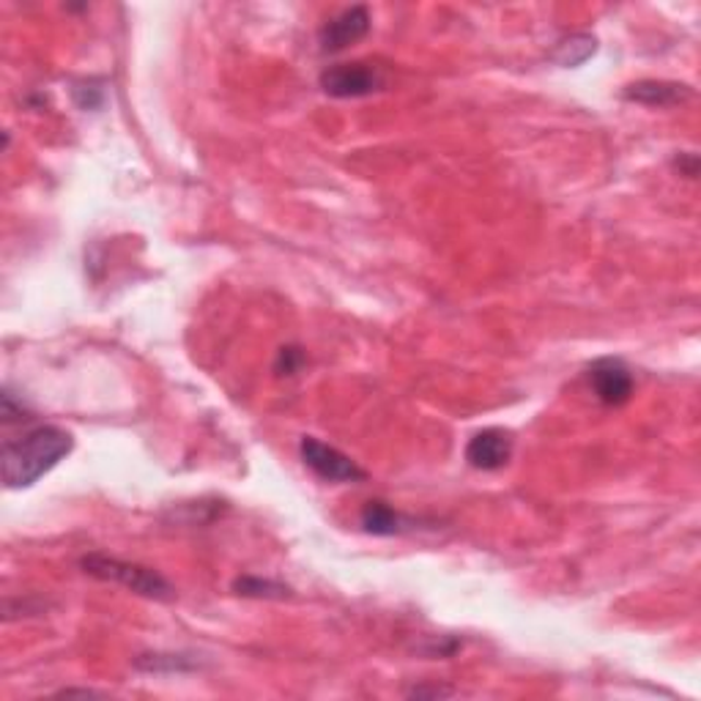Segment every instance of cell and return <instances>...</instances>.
<instances>
[{"label": "cell", "mask_w": 701, "mask_h": 701, "mask_svg": "<svg viewBox=\"0 0 701 701\" xmlns=\"http://www.w3.org/2000/svg\"><path fill=\"white\" fill-rule=\"evenodd\" d=\"M299 455H302L304 466L324 483H362L367 477L346 452L315 439V436H304L299 441Z\"/></svg>", "instance_id": "4"}, {"label": "cell", "mask_w": 701, "mask_h": 701, "mask_svg": "<svg viewBox=\"0 0 701 701\" xmlns=\"http://www.w3.org/2000/svg\"><path fill=\"white\" fill-rule=\"evenodd\" d=\"M371 12L367 7H351L331 17L324 28L318 30V45L324 52H342L360 39L371 34Z\"/></svg>", "instance_id": "6"}, {"label": "cell", "mask_w": 701, "mask_h": 701, "mask_svg": "<svg viewBox=\"0 0 701 701\" xmlns=\"http://www.w3.org/2000/svg\"><path fill=\"white\" fill-rule=\"evenodd\" d=\"M411 699H423V696H434V699H445V696H452L450 688H414L409 690Z\"/></svg>", "instance_id": "16"}, {"label": "cell", "mask_w": 701, "mask_h": 701, "mask_svg": "<svg viewBox=\"0 0 701 701\" xmlns=\"http://www.w3.org/2000/svg\"><path fill=\"white\" fill-rule=\"evenodd\" d=\"M693 97V88L674 80H639L622 91L625 102L644 104V108H674Z\"/></svg>", "instance_id": "8"}, {"label": "cell", "mask_w": 701, "mask_h": 701, "mask_svg": "<svg viewBox=\"0 0 701 701\" xmlns=\"http://www.w3.org/2000/svg\"><path fill=\"white\" fill-rule=\"evenodd\" d=\"M75 450V439L55 425H36L20 439L3 441L0 466H3V485L9 490H23L39 483L50 474L68 452Z\"/></svg>", "instance_id": "1"}, {"label": "cell", "mask_w": 701, "mask_h": 701, "mask_svg": "<svg viewBox=\"0 0 701 701\" xmlns=\"http://www.w3.org/2000/svg\"><path fill=\"white\" fill-rule=\"evenodd\" d=\"M674 167H677V171L683 173V176L696 178V176H699V157H696V154L674 157Z\"/></svg>", "instance_id": "15"}, {"label": "cell", "mask_w": 701, "mask_h": 701, "mask_svg": "<svg viewBox=\"0 0 701 701\" xmlns=\"http://www.w3.org/2000/svg\"><path fill=\"white\" fill-rule=\"evenodd\" d=\"M321 91L335 99H362L381 91L384 75L373 63H335L318 77Z\"/></svg>", "instance_id": "3"}, {"label": "cell", "mask_w": 701, "mask_h": 701, "mask_svg": "<svg viewBox=\"0 0 701 701\" xmlns=\"http://www.w3.org/2000/svg\"><path fill=\"white\" fill-rule=\"evenodd\" d=\"M594 52H598V39H594L592 34H576L571 36V39L559 41V47L551 52V58L559 66L576 68L581 66V63H587Z\"/></svg>", "instance_id": "10"}, {"label": "cell", "mask_w": 701, "mask_h": 701, "mask_svg": "<svg viewBox=\"0 0 701 701\" xmlns=\"http://www.w3.org/2000/svg\"><path fill=\"white\" fill-rule=\"evenodd\" d=\"M513 458V436L502 428H485L468 439L466 461L477 472H499Z\"/></svg>", "instance_id": "7"}, {"label": "cell", "mask_w": 701, "mask_h": 701, "mask_svg": "<svg viewBox=\"0 0 701 701\" xmlns=\"http://www.w3.org/2000/svg\"><path fill=\"white\" fill-rule=\"evenodd\" d=\"M360 521H362V529H365L367 535H376V537L403 535V531H409L411 526H414V518H405L403 513H398L392 504L381 502V499L367 502L365 508H362Z\"/></svg>", "instance_id": "9"}, {"label": "cell", "mask_w": 701, "mask_h": 701, "mask_svg": "<svg viewBox=\"0 0 701 701\" xmlns=\"http://www.w3.org/2000/svg\"><path fill=\"white\" fill-rule=\"evenodd\" d=\"M234 592L241 598H255V600H286L291 598V587L279 581H268V578L258 576H241L234 581Z\"/></svg>", "instance_id": "11"}, {"label": "cell", "mask_w": 701, "mask_h": 701, "mask_svg": "<svg viewBox=\"0 0 701 701\" xmlns=\"http://www.w3.org/2000/svg\"><path fill=\"white\" fill-rule=\"evenodd\" d=\"M302 365H304L302 348L286 346V348H279L277 362H274V371H277V376H297V373L302 371Z\"/></svg>", "instance_id": "14"}, {"label": "cell", "mask_w": 701, "mask_h": 701, "mask_svg": "<svg viewBox=\"0 0 701 701\" xmlns=\"http://www.w3.org/2000/svg\"><path fill=\"white\" fill-rule=\"evenodd\" d=\"M587 381L592 387L594 398L603 405H625L627 400L634 398V373L616 356H603V360H594L587 371Z\"/></svg>", "instance_id": "5"}, {"label": "cell", "mask_w": 701, "mask_h": 701, "mask_svg": "<svg viewBox=\"0 0 701 701\" xmlns=\"http://www.w3.org/2000/svg\"><path fill=\"white\" fill-rule=\"evenodd\" d=\"M0 416H3V425L12 423H28L34 420L28 405L23 403V398L12 392V387H3V395H0Z\"/></svg>", "instance_id": "13"}, {"label": "cell", "mask_w": 701, "mask_h": 701, "mask_svg": "<svg viewBox=\"0 0 701 701\" xmlns=\"http://www.w3.org/2000/svg\"><path fill=\"white\" fill-rule=\"evenodd\" d=\"M135 666L140 668V672H151V674L171 672L173 674V672H195V668H198V663L187 655H162V652H157V655H140L135 661Z\"/></svg>", "instance_id": "12"}, {"label": "cell", "mask_w": 701, "mask_h": 701, "mask_svg": "<svg viewBox=\"0 0 701 701\" xmlns=\"http://www.w3.org/2000/svg\"><path fill=\"white\" fill-rule=\"evenodd\" d=\"M83 573L99 581L118 584V587L129 589V592L140 594V598L157 600V603H171L176 600V589L167 581L162 573L154 567L137 565V562H124V559L108 556V553H88L80 559Z\"/></svg>", "instance_id": "2"}]
</instances>
